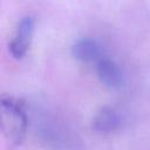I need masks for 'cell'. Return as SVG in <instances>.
<instances>
[{"label": "cell", "mask_w": 150, "mask_h": 150, "mask_svg": "<svg viewBox=\"0 0 150 150\" xmlns=\"http://www.w3.org/2000/svg\"><path fill=\"white\" fill-rule=\"evenodd\" d=\"M122 125L121 112L112 107L102 108L93 120V128L100 134H111Z\"/></svg>", "instance_id": "5"}, {"label": "cell", "mask_w": 150, "mask_h": 150, "mask_svg": "<svg viewBox=\"0 0 150 150\" xmlns=\"http://www.w3.org/2000/svg\"><path fill=\"white\" fill-rule=\"evenodd\" d=\"M28 117L25 103L13 95L2 94L0 97V129L12 145H20L27 132Z\"/></svg>", "instance_id": "1"}, {"label": "cell", "mask_w": 150, "mask_h": 150, "mask_svg": "<svg viewBox=\"0 0 150 150\" xmlns=\"http://www.w3.org/2000/svg\"><path fill=\"white\" fill-rule=\"evenodd\" d=\"M71 54L76 60L86 63H96L105 55L102 46L91 38H82L75 41L71 46Z\"/></svg>", "instance_id": "4"}, {"label": "cell", "mask_w": 150, "mask_h": 150, "mask_svg": "<svg viewBox=\"0 0 150 150\" xmlns=\"http://www.w3.org/2000/svg\"><path fill=\"white\" fill-rule=\"evenodd\" d=\"M95 71L100 81L112 89H118L124 84V74L121 67L108 55H103L95 63Z\"/></svg>", "instance_id": "3"}, {"label": "cell", "mask_w": 150, "mask_h": 150, "mask_svg": "<svg viewBox=\"0 0 150 150\" xmlns=\"http://www.w3.org/2000/svg\"><path fill=\"white\" fill-rule=\"evenodd\" d=\"M35 30V19L34 16L27 14L22 16L13 33V36L8 43L9 53L14 59H22L28 52L33 35Z\"/></svg>", "instance_id": "2"}]
</instances>
